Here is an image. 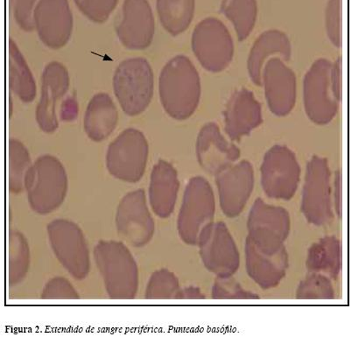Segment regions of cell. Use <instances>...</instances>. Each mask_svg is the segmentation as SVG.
I'll return each mask as SVG.
<instances>
[{
	"mask_svg": "<svg viewBox=\"0 0 358 344\" xmlns=\"http://www.w3.org/2000/svg\"><path fill=\"white\" fill-rule=\"evenodd\" d=\"M69 180L62 163L53 155L40 156L25 177V190L31 208L41 215L58 210L67 196Z\"/></svg>",
	"mask_w": 358,
	"mask_h": 344,
	"instance_id": "3957f363",
	"label": "cell"
},
{
	"mask_svg": "<svg viewBox=\"0 0 358 344\" xmlns=\"http://www.w3.org/2000/svg\"><path fill=\"white\" fill-rule=\"evenodd\" d=\"M156 9L162 27L177 36L185 32L192 22L196 0H156Z\"/></svg>",
	"mask_w": 358,
	"mask_h": 344,
	"instance_id": "4316f807",
	"label": "cell"
},
{
	"mask_svg": "<svg viewBox=\"0 0 358 344\" xmlns=\"http://www.w3.org/2000/svg\"><path fill=\"white\" fill-rule=\"evenodd\" d=\"M69 87L68 69L59 62H51L43 72L41 96L36 108L38 126L44 133L57 130V103L67 93Z\"/></svg>",
	"mask_w": 358,
	"mask_h": 344,
	"instance_id": "ffe728a7",
	"label": "cell"
},
{
	"mask_svg": "<svg viewBox=\"0 0 358 344\" xmlns=\"http://www.w3.org/2000/svg\"><path fill=\"white\" fill-rule=\"evenodd\" d=\"M48 241L58 261L74 279L85 280L90 271L88 243L82 229L68 219L52 221L47 227Z\"/></svg>",
	"mask_w": 358,
	"mask_h": 344,
	"instance_id": "8992f818",
	"label": "cell"
},
{
	"mask_svg": "<svg viewBox=\"0 0 358 344\" xmlns=\"http://www.w3.org/2000/svg\"><path fill=\"white\" fill-rule=\"evenodd\" d=\"M341 9L342 0H329L325 10L327 34L329 41L337 48L341 47Z\"/></svg>",
	"mask_w": 358,
	"mask_h": 344,
	"instance_id": "74e56055",
	"label": "cell"
},
{
	"mask_svg": "<svg viewBox=\"0 0 358 344\" xmlns=\"http://www.w3.org/2000/svg\"><path fill=\"white\" fill-rule=\"evenodd\" d=\"M221 13L231 20L239 41H244L255 29L258 16L257 0H222Z\"/></svg>",
	"mask_w": 358,
	"mask_h": 344,
	"instance_id": "83f0119b",
	"label": "cell"
},
{
	"mask_svg": "<svg viewBox=\"0 0 358 344\" xmlns=\"http://www.w3.org/2000/svg\"><path fill=\"white\" fill-rule=\"evenodd\" d=\"M267 104L277 117H286L296 103V75L280 57H271L262 71Z\"/></svg>",
	"mask_w": 358,
	"mask_h": 344,
	"instance_id": "2e32d148",
	"label": "cell"
},
{
	"mask_svg": "<svg viewBox=\"0 0 358 344\" xmlns=\"http://www.w3.org/2000/svg\"><path fill=\"white\" fill-rule=\"evenodd\" d=\"M205 299L203 292L200 288L189 287L179 289L175 297V300H203Z\"/></svg>",
	"mask_w": 358,
	"mask_h": 344,
	"instance_id": "ab89813d",
	"label": "cell"
},
{
	"mask_svg": "<svg viewBox=\"0 0 358 344\" xmlns=\"http://www.w3.org/2000/svg\"><path fill=\"white\" fill-rule=\"evenodd\" d=\"M93 255L108 296L113 300H134L138 291V267L126 244L101 241Z\"/></svg>",
	"mask_w": 358,
	"mask_h": 344,
	"instance_id": "7a4b0ae2",
	"label": "cell"
},
{
	"mask_svg": "<svg viewBox=\"0 0 358 344\" xmlns=\"http://www.w3.org/2000/svg\"><path fill=\"white\" fill-rule=\"evenodd\" d=\"M215 300H255L258 295L244 289L231 276L217 277L212 288Z\"/></svg>",
	"mask_w": 358,
	"mask_h": 344,
	"instance_id": "836d02e7",
	"label": "cell"
},
{
	"mask_svg": "<svg viewBox=\"0 0 358 344\" xmlns=\"http://www.w3.org/2000/svg\"><path fill=\"white\" fill-rule=\"evenodd\" d=\"M8 83L9 88L23 103H29L36 99V80L12 38H9L8 41Z\"/></svg>",
	"mask_w": 358,
	"mask_h": 344,
	"instance_id": "484cf974",
	"label": "cell"
},
{
	"mask_svg": "<svg viewBox=\"0 0 358 344\" xmlns=\"http://www.w3.org/2000/svg\"><path fill=\"white\" fill-rule=\"evenodd\" d=\"M191 46L198 62L212 73L224 71L234 57V41L220 20L208 17L197 24L191 38Z\"/></svg>",
	"mask_w": 358,
	"mask_h": 344,
	"instance_id": "ba28073f",
	"label": "cell"
},
{
	"mask_svg": "<svg viewBox=\"0 0 358 344\" xmlns=\"http://www.w3.org/2000/svg\"><path fill=\"white\" fill-rule=\"evenodd\" d=\"M180 189L178 173L172 164L159 159L152 169L149 184V204L154 213L168 218L175 210Z\"/></svg>",
	"mask_w": 358,
	"mask_h": 344,
	"instance_id": "603a6c76",
	"label": "cell"
},
{
	"mask_svg": "<svg viewBox=\"0 0 358 344\" xmlns=\"http://www.w3.org/2000/svg\"><path fill=\"white\" fill-rule=\"evenodd\" d=\"M280 57L288 62L292 57L289 38L282 31L267 30L260 34L253 43L248 60L249 76L255 85H262V71L271 57Z\"/></svg>",
	"mask_w": 358,
	"mask_h": 344,
	"instance_id": "cb8c5ba5",
	"label": "cell"
},
{
	"mask_svg": "<svg viewBox=\"0 0 358 344\" xmlns=\"http://www.w3.org/2000/svg\"><path fill=\"white\" fill-rule=\"evenodd\" d=\"M29 150L16 138L8 142V189L10 192L20 194L25 190V177L32 165Z\"/></svg>",
	"mask_w": 358,
	"mask_h": 344,
	"instance_id": "4dcf8cb0",
	"label": "cell"
},
{
	"mask_svg": "<svg viewBox=\"0 0 358 344\" xmlns=\"http://www.w3.org/2000/svg\"><path fill=\"white\" fill-rule=\"evenodd\" d=\"M31 253L25 236L18 231L10 232L8 238L9 287L22 283L30 268Z\"/></svg>",
	"mask_w": 358,
	"mask_h": 344,
	"instance_id": "f546056e",
	"label": "cell"
},
{
	"mask_svg": "<svg viewBox=\"0 0 358 344\" xmlns=\"http://www.w3.org/2000/svg\"><path fill=\"white\" fill-rule=\"evenodd\" d=\"M38 36L51 50H60L71 39L74 19L69 0H38L34 13Z\"/></svg>",
	"mask_w": 358,
	"mask_h": 344,
	"instance_id": "9a60e30c",
	"label": "cell"
},
{
	"mask_svg": "<svg viewBox=\"0 0 358 344\" xmlns=\"http://www.w3.org/2000/svg\"><path fill=\"white\" fill-rule=\"evenodd\" d=\"M307 266L312 273L335 278L340 269V245L335 238H324L312 246Z\"/></svg>",
	"mask_w": 358,
	"mask_h": 344,
	"instance_id": "f1b7e54d",
	"label": "cell"
},
{
	"mask_svg": "<svg viewBox=\"0 0 358 344\" xmlns=\"http://www.w3.org/2000/svg\"><path fill=\"white\" fill-rule=\"evenodd\" d=\"M224 131L229 140L239 141L263 123L262 104L246 88L232 94L224 110Z\"/></svg>",
	"mask_w": 358,
	"mask_h": 344,
	"instance_id": "44dd1931",
	"label": "cell"
},
{
	"mask_svg": "<svg viewBox=\"0 0 358 344\" xmlns=\"http://www.w3.org/2000/svg\"><path fill=\"white\" fill-rule=\"evenodd\" d=\"M149 145L142 131L128 128L111 142L106 152L108 172L128 183L140 182L147 168Z\"/></svg>",
	"mask_w": 358,
	"mask_h": 344,
	"instance_id": "52a82bcc",
	"label": "cell"
},
{
	"mask_svg": "<svg viewBox=\"0 0 358 344\" xmlns=\"http://www.w3.org/2000/svg\"><path fill=\"white\" fill-rule=\"evenodd\" d=\"M335 196H336V212L338 217H340V173L337 171L336 173L335 179Z\"/></svg>",
	"mask_w": 358,
	"mask_h": 344,
	"instance_id": "60d3db41",
	"label": "cell"
},
{
	"mask_svg": "<svg viewBox=\"0 0 358 344\" xmlns=\"http://www.w3.org/2000/svg\"><path fill=\"white\" fill-rule=\"evenodd\" d=\"M246 270L252 280L263 289H270L282 280L288 266L286 249L278 252L264 251L246 239Z\"/></svg>",
	"mask_w": 358,
	"mask_h": 344,
	"instance_id": "7402d4cb",
	"label": "cell"
},
{
	"mask_svg": "<svg viewBox=\"0 0 358 344\" xmlns=\"http://www.w3.org/2000/svg\"><path fill=\"white\" fill-rule=\"evenodd\" d=\"M117 120V110L113 100L106 93H99L87 106L83 127L90 140L101 142L116 129Z\"/></svg>",
	"mask_w": 358,
	"mask_h": 344,
	"instance_id": "d4e9b609",
	"label": "cell"
},
{
	"mask_svg": "<svg viewBox=\"0 0 358 344\" xmlns=\"http://www.w3.org/2000/svg\"><path fill=\"white\" fill-rule=\"evenodd\" d=\"M219 203L228 217H238L244 210L255 187V170L248 161L229 166L217 175Z\"/></svg>",
	"mask_w": 358,
	"mask_h": 344,
	"instance_id": "e0dca14e",
	"label": "cell"
},
{
	"mask_svg": "<svg viewBox=\"0 0 358 344\" xmlns=\"http://www.w3.org/2000/svg\"><path fill=\"white\" fill-rule=\"evenodd\" d=\"M113 89L118 103L130 117L144 113L154 95V72L147 59H127L117 66Z\"/></svg>",
	"mask_w": 358,
	"mask_h": 344,
	"instance_id": "277c9868",
	"label": "cell"
},
{
	"mask_svg": "<svg viewBox=\"0 0 358 344\" xmlns=\"http://www.w3.org/2000/svg\"><path fill=\"white\" fill-rule=\"evenodd\" d=\"M342 58L338 57L335 62H332L330 69V83L331 89L336 99L340 103L341 101V73H342Z\"/></svg>",
	"mask_w": 358,
	"mask_h": 344,
	"instance_id": "f35d334b",
	"label": "cell"
},
{
	"mask_svg": "<svg viewBox=\"0 0 358 344\" xmlns=\"http://www.w3.org/2000/svg\"><path fill=\"white\" fill-rule=\"evenodd\" d=\"M333 286L328 277L313 273L298 287L300 300H329L334 298Z\"/></svg>",
	"mask_w": 358,
	"mask_h": 344,
	"instance_id": "d6a6232c",
	"label": "cell"
},
{
	"mask_svg": "<svg viewBox=\"0 0 358 344\" xmlns=\"http://www.w3.org/2000/svg\"><path fill=\"white\" fill-rule=\"evenodd\" d=\"M215 201L210 182L203 177L189 180L184 192L177 219L180 238L189 245H197L201 231L214 222Z\"/></svg>",
	"mask_w": 358,
	"mask_h": 344,
	"instance_id": "5b68a950",
	"label": "cell"
},
{
	"mask_svg": "<svg viewBox=\"0 0 358 344\" xmlns=\"http://www.w3.org/2000/svg\"><path fill=\"white\" fill-rule=\"evenodd\" d=\"M41 299L43 300H78V292L67 279L55 277L45 285Z\"/></svg>",
	"mask_w": 358,
	"mask_h": 344,
	"instance_id": "d590c367",
	"label": "cell"
},
{
	"mask_svg": "<svg viewBox=\"0 0 358 344\" xmlns=\"http://www.w3.org/2000/svg\"><path fill=\"white\" fill-rule=\"evenodd\" d=\"M290 227L289 214L285 208L273 206L259 198L249 214L248 238L264 251L280 252L286 249L284 242Z\"/></svg>",
	"mask_w": 358,
	"mask_h": 344,
	"instance_id": "8fae6325",
	"label": "cell"
},
{
	"mask_svg": "<svg viewBox=\"0 0 358 344\" xmlns=\"http://www.w3.org/2000/svg\"><path fill=\"white\" fill-rule=\"evenodd\" d=\"M330 176L328 159L313 156L308 163L301 204L305 217L313 224L324 225L333 218Z\"/></svg>",
	"mask_w": 358,
	"mask_h": 344,
	"instance_id": "4fadbf2b",
	"label": "cell"
},
{
	"mask_svg": "<svg viewBox=\"0 0 358 344\" xmlns=\"http://www.w3.org/2000/svg\"><path fill=\"white\" fill-rule=\"evenodd\" d=\"M155 20L148 0H124L122 17L117 27L120 43L128 50H143L154 40Z\"/></svg>",
	"mask_w": 358,
	"mask_h": 344,
	"instance_id": "ac0fdd59",
	"label": "cell"
},
{
	"mask_svg": "<svg viewBox=\"0 0 358 344\" xmlns=\"http://www.w3.org/2000/svg\"><path fill=\"white\" fill-rule=\"evenodd\" d=\"M159 92L163 109L172 119L186 120L196 113L201 100V78L189 57L176 55L163 67Z\"/></svg>",
	"mask_w": 358,
	"mask_h": 344,
	"instance_id": "6da1fadb",
	"label": "cell"
},
{
	"mask_svg": "<svg viewBox=\"0 0 358 344\" xmlns=\"http://www.w3.org/2000/svg\"><path fill=\"white\" fill-rule=\"evenodd\" d=\"M79 11L90 20L96 23L106 22L115 8L118 0H74Z\"/></svg>",
	"mask_w": 358,
	"mask_h": 344,
	"instance_id": "e575fe53",
	"label": "cell"
},
{
	"mask_svg": "<svg viewBox=\"0 0 358 344\" xmlns=\"http://www.w3.org/2000/svg\"><path fill=\"white\" fill-rule=\"evenodd\" d=\"M205 267L217 277H229L241 266V255L227 226L211 222L201 231L197 242Z\"/></svg>",
	"mask_w": 358,
	"mask_h": 344,
	"instance_id": "5bb4252c",
	"label": "cell"
},
{
	"mask_svg": "<svg viewBox=\"0 0 358 344\" xmlns=\"http://www.w3.org/2000/svg\"><path fill=\"white\" fill-rule=\"evenodd\" d=\"M332 62L319 58L311 65L303 79V104L308 119L317 126L332 122L339 102L332 92L330 69Z\"/></svg>",
	"mask_w": 358,
	"mask_h": 344,
	"instance_id": "30bf717a",
	"label": "cell"
},
{
	"mask_svg": "<svg viewBox=\"0 0 358 344\" xmlns=\"http://www.w3.org/2000/svg\"><path fill=\"white\" fill-rule=\"evenodd\" d=\"M13 18L18 26L26 32L36 29L34 13L38 0H9Z\"/></svg>",
	"mask_w": 358,
	"mask_h": 344,
	"instance_id": "8d00e7d4",
	"label": "cell"
},
{
	"mask_svg": "<svg viewBox=\"0 0 358 344\" xmlns=\"http://www.w3.org/2000/svg\"><path fill=\"white\" fill-rule=\"evenodd\" d=\"M196 152L201 169L217 176L241 158V149L222 136L217 123L204 124L198 134Z\"/></svg>",
	"mask_w": 358,
	"mask_h": 344,
	"instance_id": "d6986e66",
	"label": "cell"
},
{
	"mask_svg": "<svg viewBox=\"0 0 358 344\" xmlns=\"http://www.w3.org/2000/svg\"><path fill=\"white\" fill-rule=\"evenodd\" d=\"M260 173L264 192L273 199L289 200L296 193L300 164L294 152L286 145H273L266 152Z\"/></svg>",
	"mask_w": 358,
	"mask_h": 344,
	"instance_id": "9c48e42d",
	"label": "cell"
},
{
	"mask_svg": "<svg viewBox=\"0 0 358 344\" xmlns=\"http://www.w3.org/2000/svg\"><path fill=\"white\" fill-rule=\"evenodd\" d=\"M116 228L118 237L133 248H143L152 241L155 225L143 189L131 191L121 199Z\"/></svg>",
	"mask_w": 358,
	"mask_h": 344,
	"instance_id": "7c38bea8",
	"label": "cell"
},
{
	"mask_svg": "<svg viewBox=\"0 0 358 344\" xmlns=\"http://www.w3.org/2000/svg\"><path fill=\"white\" fill-rule=\"evenodd\" d=\"M180 289L178 278L168 269H159L148 280L145 297L148 300H172Z\"/></svg>",
	"mask_w": 358,
	"mask_h": 344,
	"instance_id": "1f68e13d",
	"label": "cell"
}]
</instances>
